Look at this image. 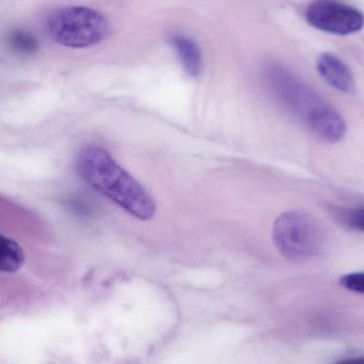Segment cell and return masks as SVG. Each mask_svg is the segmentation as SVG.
I'll use <instances>...</instances> for the list:
<instances>
[{"instance_id": "cell-11", "label": "cell", "mask_w": 364, "mask_h": 364, "mask_svg": "<svg viewBox=\"0 0 364 364\" xmlns=\"http://www.w3.org/2000/svg\"><path fill=\"white\" fill-rule=\"evenodd\" d=\"M342 220L350 228L364 232V207L344 211L342 214Z\"/></svg>"}, {"instance_id": "cell-2", "label": "cell", "mask_w": 364, "mask_h": 364, "mask_svg": "<svg viewBox=\"0 0 364 364\" xmlns=\"http://www.w3.org/2000/svg\"><path fill=\"white\" fill-rule=\"evenodd\" d=\"M267 78L280 104L321 140L337 143L346 136V124L340 112L290 70L272 66Z\"/></svg>"}, {"instance_id": "cell-6", "label": "cell", "mask_w": 364, "mask_h": 364, "mask_svg": "<svg viewBox=\"0 0 364 364\" xmlns=\"http://www.w3.org/2000/svg\"><path fill=\"white\" fill-rule=\"evenodd\" d=\"M318 73L327 83L342 93L355 91V80L352 70L337 55L324 53L316 62Z\"/></svg>"}, {"instance_id": "cell-7", "label": "cell", "mask_w": 364, "mask_h": 364, "mask_svg": "<svg viewBox=\"0 0 364 364\" xmlns=\"http://www.w3.org/2000/svg\"><path fill=\"white\" fill-rule=\"evenodd\" d=\"M171 41L178 53L179 59L186 72L194 78L198 77L203 68V59H201L200 49L197 46L196 43L179 34L173 36Z\"/></svg>"}, {"instance_id": "cell-9", "label": "cell", "mask_w": 364, "mask_h": 364, "mask_svg": "<svg viewBox=\"0 0 364 364\" xmlns=\"http://www.w3.org/2000/svg\"><path fill=\"white\" fill-rule=\"evenodd\" d=\"M6 42L13 53L21 55H33L38 49V38L27 30H12L6 36Z\"/></svg>"}, {"instance_id": "cell-3", "label": "cell", "mask_w": 364, "mask_h": 364, "mask_svg": "<svg viewBox=\"0 0 364 364\" xmlns=\"http://www.w3.org/2000/svg\"><path fill=\"white\" fill-rule=\"evenodd\" d=\"M46 28L57 44L68 48L93 46L110 32L107 19L87 6H65L53 11L47 18Z\"/></svg>"}, {"instance_id": "cell-4", "label": "cell", "mask_w": 364, "mask_h": 364, "mask_svg": "<svg viewBox=\"0 0 364 364\" xmlns=\"http://www.w3.org/2000/svg\"><path fill=\"white\" fill-rule=\"evenodd\" d=\"M273 240L282 256L305 260L322 254L326 235L322 225L304 211H287L276 218Z\"/></svg>"}, {"instance_id": "cell-8", "label": "cell", "mask_w": 364, "mask_h": 364, "mask_svg": "<svg viewBox=\"0 0 364 364\" xmlns=\"http://www.w3.org/2000/svg\"><path fill=\"white\" fill-rule=\"evenodd\" d=\"M23 248L10 237L0 233V273H14L23 267Z\"/></svg>"}, {"instance_id": "cell-10", "label": "cell", "mask_w": 364, "mask_h": 364, "mask_svg": "<svg viewBox=\"0 0 364 364\" xmlns=\"http://www.w3.org/2000/svg\"><path fill=\"white\" fill-rule=\"evenodd\" d=\"M340 284L346 290L364 294V272L346 274V275L342 276Z\"/></svg>"}, {"instance_id": "cell-5", "label": "cell", "mask_w": 364, "mask_h": 364, "mask_svg": "<svg viewBox=\"0 0 364 364\" xmlns=\"http://www.w3.org/2000/svg\"><path fill=\"white\" fill-rule=\"evenodd\" d=\"M306 18L316 29L346 36L360 31L364 16L360 11L333 0H316L308 6Z\"/></svg>"}, {"instance_id": "cell-12", "label": "cell", "mask_w": 364, "mask_h": 364, "mask_svg": "<svg viewBox=\"0 0 364 364\" xmlns=\"http://www.w3.org/2000/svg\"><path fill=\"white\" fill-rule=\"evenodd\" d=\"M337 364H364V357H360V358L346 359V360L341 361V363H338Z\"/></svg>"}, {"instance_id": "cell-1", "label": "cell", "mask_w": 364, "mask_h": 364, "mask_svg": "<svg viewBox=\"0 0 364 364\" xmlns=\"http://www.w3.org/2000/svg\"><path fill=\"white\" fill-rule=\"evenodd\" d=\"M79 177L141 220L155 216L157 205L146 188L100 146L85 147L76 161Z\"/></svg>"}]
</instances>
